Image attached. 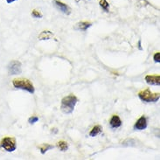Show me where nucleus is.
I'll use <instances>...</instances> for the list:
<instances>
[{
    "label": "nucleus",
    "mask_w": 160,
    "mask_h": 160,
    "mask_svg": "<svg viewBox=\"0 0 160 160\" xmlns=\"http://www.w3.org/2000/svg\"><path fill=\"white\" fill-rule=\"evenodd\" d=\"M78 102L77 97L74 95H69L61 100V110L66 115H70L74 112L75 105Z\"/></svg>",
    "instance_id": "nucleus-1"
},
{
    "label": "nucleus",
    "mask_w": 160,
    "mask_h": 160,
    "mask_svg": "<svg viewBox=\"0 0 160 160\" xmlns=\"http://www.w3.org/2000/svg\"><path fill=\"white\" fill-rule=\"evenodd\" d=\"M12 85L15 88L17 89H21V90L27 91L30 94H33L35 92L34 87L32 83L25 78H18L14 79L12 81Z\"/></svg>",
    "instance_id": "nucleus-2"
},
{
    "label": "nucleus",
    "mask_w": 160,
    "mask_h": 160,
    "mask_svg": "<svg viewBox=\"0 0 160 160\" xmlns=\"http://www.w3.org/2000/svg\"><path fill=\"white\" fill-rule=\"evenodd\" d=\"M138 97L145 102H156L159 100V93H152L149 88L138 93Z\"/></svg>",
    "instance_id": "nucleus-3"
},
{
    "label": "nucleus",
    "mask_w": 160,
    "mask_h": 160,
    "mask_svg": "<svg viewBox=\"0 0 160 160\" xmlns=\"http://www.w3.org/2000/svg\"><path fill=\"white\" fill-rule=\"evenodd\" d=\"M0 146L4 149V151L8 152H13L16 149H17V145H16V141L13 138H4L2 139Z\"/></svg>",
    "instance_id": "nucleus-4"
},
{
    "label": "nucleus",
    "mask_w": 160,
    "mask_h": 160,
    "mask_svg": "<svg viewBox=\"0 0 160 160\" xmlns=\"http://www.w3.org/2000/svg\"><path fill=\"white\" fill-rule=\"evenodd\" d=\"M8 72L11 75H17L22 73V67L20 61H12L8 65Z\"/></svg>",
    "instance_id": "nucleus-5"
},
{
    "label": "nucleus",
    "mask_w": 160,
    "mask_h": 160,
    "mask_svg": "<svg viewBox=\"0 0 160 160\" xmlns=\"http://www.w3.org/2000/svg\"><path fill=\"white\" fill-rule=\"evenodd\" d=\"M147 128V119L144 116L139 118L138 120L137 121V122L135 123L134 130H143Z\"/></svg>",
    "instance_id": "nucleus-6"
},
{
    "label": "nucleus",
    "mask_w": 160,
    "mask_h": 160,
    "mask_svg": "<svg viewBox=\"0 0 160 160\" xmlns=\"http://www.w3.org/2000/svg\"><path fill=\"white\" fill-rule=\"evenodd\" d=\"M53 4H54V5L56 6L57 8L61 11V12L65 13L67 15H69L70 13H71V10H70L69 7L67 4H64V3L61 2V1H59V0H53Z\"/></svg>",
    "instance_id": "nucleus-7"
},
{
    "label": "nucleus",
    "mask_w": 160,
    "mask_h": 160,
    "mask_svg": "<svg viewBox=\"0 0 160 160\" xmlns=\"http://www.w3.org/2000/svg\"><path fill=\"white\" fill-rule=\"evenodd\" d=\"M145 81L148 84L150 85H155V86H159L160 85V75L159 74H155V75H146L145 76Z\"/></svg>",
    "instance_id": "nucleus-8"
},
{
    "label": "nucleus",
    "mask_w": 160,
    "mask_h": 160,
    "mask_svg": "<svg viewBox=\"0 0 160 160\" xmlns=\"http://www.w3.org/2000/svg\"><path fill=\"white\" fill-rule=\"evenodd\" d=\"M122 123V122L120 117H118V116H116V115L113 116L112 118L109 121V125H110L111 129H117V128L121 127Z\"/></svg>",
    "instance_id": "nucleus-9"
},
{
    "label": "nucleus",
    "mask_w": 160,
    "mask_h": 160,
    "mask_svg": "<svg viewBox=\"0 0 160 160\" xmlns=\"http://www.w3.org/2000/svg\"><path fill=\"white\" fill-rule=\"evenodd\" d=\"M92 26L90 22H79L75 26L74 29L77 31H87Z\"/></svg>",
    "instance_id": "nucleus-10"
},
{
    "label": "nucleus",
    "mask_w": 160,
    "mask_h": 160,
    "mask_svg": "<svg viewBox=\"0 0 160 160\" xmlns=\"http://www.w3.org/2000/svg\"><path fill=\"white\" fill-rule=\"evenodd\" d=\"M102 126L96 125L90 130V132H89V136L92 137V138H95V137H96V136H98L99 134H101V133H102Z\"/></svg>",
    "instance_id": "nucleus-11"
},
{
    "label": "nucleus",
    "mask_w": 160,
    "mask_h": 160,
    "mask_svg": "<svg viewBox=\"0 0 160 160\" xmlns=\"http://www.w3.org/2000/svg\"><path fill=\"white\" fill-rule=\"evenodd\" d=\"M52 37V33L49 31H43L39 36V39L44 40V39H50Z\"/></svg>",
    "instance_id": "nucleus-12"
},
{
    "label": "nucleus",
    "mask_w": 160,
    "mask_h": 160,
    "mask_svg": "<svg viewBox=\"0 0 160 160\" xmlns=\"http://www.w3.org/2000/svg\"><path fill=\"white\" fill-rule=\"evenodd\" d=\"M38 148L40 150V152H41L42 154H45L48 151L51 150V149H53L54 146H52L51 144H48V143H43V144L39 145Z\"/></svg>",
    "instance_id": "nucleus-13"
},
{
    "label": "nucleus",
    "mask_w": 160,
    "mask_h": 160,
    "mask_svg": "<svg viewBox=\"0 0 160 160\" xmlns=\"http://www.w3.org/2000/svg\"><path fill=\"white\" fill-rule=\"evenodd\" d=\"M57 147L59 148L61 152H66L68 149V143L65 141H60L57 143Z\"/></svg>",
    "instance_id": "nucleus-14"
},
{
    "label": "nucleus",
    "mask_w": 160,
    "mask_h": 160,
    "mask_svg": "<svg viewBox=\"0 0 160 160\" xmlns=\"http://www.w3.org/2000/svg\"><path fill=\"white\" fill-rule=\"evenodd\" d=\"M99 4H100V6L103 9L105 12H108L109 4H108V3L107 2V0H100Z\"/></svg>",
    "instance_id": "nucleus-15"
},
{
    "label": "nucleus",
    "mask_w": 160,
    "mask_h": 160,
    "mask_svg": "<svg viewBox=\"0 0 160 160\" xmlns=\"http://www.w3.org/2000/svg\"><path fill=\"white\" fill-rule=\"evenodd\" d=\"M32 16L33 18H41L43 17V15L39 12V11H37V10H33V11H32Z\"/></svg>",
    "instance_id": "nucleus-16"
},
{
    "label": "nucleus",
    "mask_w": 160,
    "mask_h": 160,
    "mask_svg": "<svg viewBox=\"0 0 160 160\" xmlns=\"http://www.w3.org/2000/svg\"><path fill=\"white\" fill-rule=\"evenodd\" d=\"M39 121V117H31L29 119H28V122L30 124H34L35 122Z\"/></svg>",
    "instance_id": "nucleus-17"
},
{
    "label": "nucleus",
    "mask_w": 160,
    "mask_h": 160,
    "mask_svg": "<svg viewBox=\"0 0 160 160\" xmlns=\"http://www.w3.org/2000/svg\"><path fill=\"white\" fill-rule=\"evenodd\" d=\"M153 59H154V61H155L156 63H159L160 62V52H156V53L154 54Z\"/></svg>",
    "instance_id": "nucleus-18"
},
{
    "label": "nucleus",
    "mask_w": 160,
    "mask_h": 160,
    "mask_svg": "<svg viewBox=\"0 0 160 160\" xmlns=\"http://www.w3.org/2000/svg\"><path fill=\"white\" fill-rule=\"evenodd\" d=\"M138 48H139V50H143V48H142V47H141V40H139L138 41Z\"/></svg>",
    "instance_id": "nucleus-19"
},
{
    "label": "nucleus",
    "mask_w": 160,
    "mask_h": 160,
    "mask_svg": "<svg viewBox=\"0 0 160 160\" xmlns=\"http://www.w3.org/2000/svg\"><path fill=\"white\" fill-rule=\"evenodd\" d=\"M15 1H17V0H6V2H7L8 4H12V3L15 2Z\"/></svg>",
    "instance_id": "nucleus-20"
},
{
    "label": "nucleus",
    "mask_w": 160,
    "mask_h": 160,
    "mask_svg": "<svg viewBox=\"0 0 160 160\" xmlns=\"http://www.w3.org/2000/svg\"><path fill=\"white\" fill-rule=\"evenodd\" d=\"M76 1V3H78V2H80V0H75Z\"/></svg>",
    "instance_id": "nucleus-21"
}]
</instances>
